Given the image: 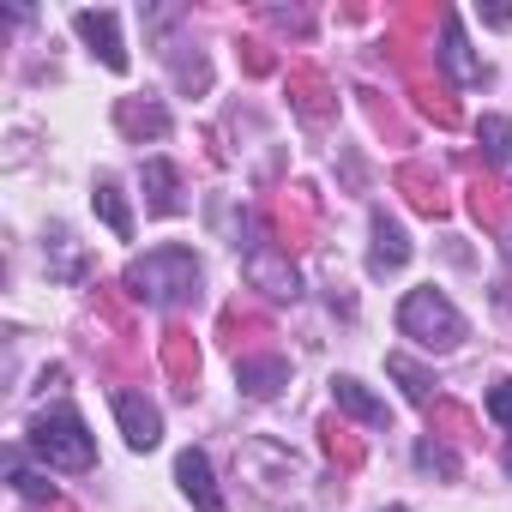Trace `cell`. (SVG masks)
<instances>
[{
	"label": "cell",
	"mask_w": 512,
	"mask_h": 512,
	"mask_svg": "<svg viewBox=\"0 0 512 512\" xmlns=\"http://www.w3.org/2000/svg\"><path fill=\"white\" fill-rule=\"evenodd\" d=\"M121 290L145 308H175L199 290V260H193V247H151L145 260H133L121 272Z\"/></svg>",
	"instance_id": "cell-1"
},
{
	"label": "cell",
	"mask_w": 512,
	"mask_h": 512,
	"mask_svg": "<svg viewBox=\"0 0 512 512\" xmlns=\"http://www.w3.org/2000/svg\"><path fill=\"white\" fill-rule=\"evenodd\" d=\"M398 332H404V338H416L422 350L446 356V350H458V344H464V314H458L440 290H410V296L398 302Z\"/></svg>",
	"instance_id": "cell-2"
},
{
	"label": "cell",
	"mask_w": 512,
	"mask_h": 512,
	"mask_svg": "<svg viewBox=\"0 0 512 512\" xmlns=\"http://www.w3.org/2000/svg\"><path fill=\"white\" fill-rule=\"evenodd\" d=\"M31 452L49 470H91L97 464V440H91V428L73 410H43L31 422Z\"/></svg>",
	"instance_id": "cell-3"
},
{
	"label": "cell",
	"mask_w": 512,
	"mask_h": 512,
	"mask_svg": "<svg viewBox=\"0 0 512 512\" xmlns=\"http://www.w3.org/2000/svg\"><path fill=\"white\" fill-rule=\"evenodd\" d=\"M73 31L91 43V55L109 67V73H127L133 61H127V43H121V19L109 13V7H79L73 13Z\"/></svg>",
	"instance_id": "cell-4"
},
{
	"label": "cell",
	"mask_w": 512,
	"mask_h": 512,
	"mask_svg": "<svg viewBox=\"0 0 512 512\" xmlns=\"http://www.w3.org/2000/svg\"><path fill=\"white\" fill-rule=\"evenodd\" d=\"M115 422H121V434H127L133 452H151L163 440V416H157V404L145 392H115Z\"/></svg>",
	"instance_id": "cell-5"
},
{
	"label": "cell",
	"mask_w": 512,
	"mask_h": 512,
	"mask_svg": "<svg viewBox=\"0 0 512 512\" xmlns=\"http://www.w3.org/2000/svg\"><path fill=\"white\" fill-rule=\"evenodd\" d=\"M175 482H181V494H187L199 512H223V494H217V482H211V458H205L199 446H187V452L175 458Z\"/></svg>",
	"instance_id": "cell-6"
},
{
	"label": "cell",
	"mask_w": 512,
	"mask_h": 512,
	"mask_svg": "<svg viewBox=\"0 0 512 512\" xmlns=\"http://www.w3.org/2000/svg\"><path fill=\"white\" fill-rule=\"evenodd\" d=\"M440 67H446V79H458V85H482V61L470 55L458 13H446V19H440Z\"/></svg>",
	"instance_id": "cell-7"
},
{
	"label": "cell",
	"mask_w": 512,
	"mask_h": 512,
	"mask_svg": "<svg viewBox=\"0 0 512 512\" xmlns=\"http://www.w3.org/2000/svg\"><path fill=\"white\" fill-rule=\"evenodd\" d=\"M235 386L247 398H278L290 386V362L284 356H247V362H235Z\"/></svg>",
	"instance_id": "cell-8"
},
{
	"label": "cell",
	"mask_w": 512,
	"mask_h": 512,
	"mask_svg": "<svg viewBox=\"0 0 512 512\" xmlns=\"http://www.w3.org/2000/svg\"><path fill=\"white\" fill-rule=\"evenodd\" d=\"M332 398H338V410H344V416H356L362 428H386V422H392V410H386L362 380H350V374H338V380H332Z\"/></svg>",
	"instance_id": "cell-9"
},
{
	"label": "cell",
	"mask_w": 512,
	"mask_h": 512,
	"mask_svg": "<svg viewBox=\"0 0 512 512\" xmlns=\"http://www.w3.org/2000/svg\"><path fill=\"white\" fill-rule=\"evenodd\" d=\"M404 260H410V235H404V223L386 217V211H374V253H368V266H374V272H398Z\"/></svg>",
	"instance_id": "cell-10"
},
{
	"label": "cell",
	"mask_w": 512,
	"mask_h": 512,
	"mask_svg": "<svg viewBox=\"0 0 512 512\" xmlns=\"http://www.w3.org/2000/svg\"><path fill=\"white\" fill-rule=\"evenodd\" d=\"M247 278L260 284L266 296H296V272H290V260L278 247H253L247 253Z\"/></svg>",
	"instance_id": "cell-11"
},
{
	"label": "cell",
	"mask_w": 512,
	"mask_h": 512,
	"mask_svg": "<svg viewBox=\"0 0 512 512\" xmlns=\"http://www.w3.org/2000/svg\"><path fill=\"white\" fill-rule=\"evenodd\" d=\"M145 193H151V211H157V217H175V211H181V175H175V163L151 157V163H145Z\"/></svg>",
	"instance_id": "cell-12"
},
{
	"label": "cell",
	"mask_w": 512,
	"mask_h": 512,
	"mask_svg": "<svg viewBox=\"0 0 512 512\" xmlns=\"http://www.w3.org/2000/svg\"><path fill=\"white\" fill-rule=\"evenodd\" d=\"M91 205L103 211V223H109L121 241L133 235V211H127V193H121V181H115V175H97V193H91Z\"/></svg>",
	"instance_id": "cell-13"
},
{
	"label": "cell",
	"mask_w": 512,
	"mask_h": 512,
	"mask_svg": "<svg viewBox=\"0 0 512 512\" xmlns=\"http://www.w3.org/2000/svg\"><path fill=\"white\" fill-rule=\"evenodd\" d=\"M476 139H482L488 163L512 169V121H500V115H482V121H476Z\"/></svg>",
	"instance_id": "cell-14"
},
{
	"label": "cell",
	"mask_w": 512,
	"mask_h": 512,
	"mask_svg": "<svg viewBox=\"0 0 512 512\" xmlns=\"http://www.w3.org/2000/svg\"><path fill=\"white\" fill-rule=\"evenodd\" d=\"M416 470H428V476H446V482H452V476H458V458H452L440 440H416Z\"/></svg>",
	"instance_id": "cell-15"
},
{
	"label": "cell",
	"mask_w": 512,
	"mask_h": 512,
	"mask_svg": "<svg viewBox=\"0 0 512 512\" xmlns=\"http://www.w3.org/2000/svg\"><path fill=\"white\" fill-rule=\"evenodd\" d=\"M386 374H398V380H404V392H410V404H428V398H434V386H428V374H416V368H410L404 356H392V362H386Z\"/></svg>",
	"instance_id": "cell-16"
},
{
	"label": "cell",
	"mask_w": 512,
	"mask_h": 512,
	"mask_svg": "<svg viewBox=\"0 0 512 512\" xmlns=\"http://www.w3.org/2000/svg\"><path fill=\"white\" fill-rule=\"evenodd\" d=\"M13 488H19L25 500H49V494H55L49 476H37V470H25V464H13Z\"/></svg>",
	"instance_id": "cell-17"
},
{
	"label": "cell",
	"mask_w": 512,
	"mask_h": 512,
	"mask_svg": "<svg viewBox=\"0 0 512 512\" xmlns=\"http://www.w3.org/2000/svg\"><path fill=\"white\" fill-rule=\"evenodd\" d=\"M488 416H494L500 428H512V380H494V386H488Z\"/></svg>",
	"instance_id": "cell-18"
},
{
	"label": "cell",
	"mask_w": 512,
	"mask_h": 512,
	"mask_svg": "<svg viewBox=\"0 0 512 512\" xmlns=\"http://www.w3.org/2000/svg\"><path fill=\"white\" fill-rule=\"evenodd\" d=\"M121 121H127V127H139V109H121ZM145 127H151V133H163V127H169V115H163V109H151V115H145Z\"/></svg>",
	"instance_id": "cell-19"
},
{
	"label": "cell",
	"mask_w": 512,
	"mask_h": 512,
	"mask_svg": "<svg viewBox=\"0 0 512 512\" xmlns=\"http://www.w3.org/2000/svg\"><path fill=\"white\" fill-rule=\"evenodd\" d=\"M506 476H512V446H506Z\"/></svg>",
	"instance_id": "cell-20"
},
{
	"label": "cell",
	"mask_w": 512,
	"mask_h": 512,
	"mask_svg": "<svg viewBox=\"0 0 512 512\" xmlns=\"http://www.w3.org/2000/svg\"><path fill=\"white\" fill-rule=\"evenodd\" d=\"M386 512H410V506H386Z\"/></svg>",
	"instance_id": "cell-21"
},
{
	"label": "cell",
	"mask_w": 512,
	"mask_h": 512,
	"mask_svg": "<svg viewBox=\"0 0 512 512\" xmlns=\"http://www.w3.org/2000/svg\"><path fill=\"white\" fill-rule=\"evenodd\" d=\"M506 260H512V241H506Z\"/></svg>",
	"instance_id": "cell-22"
}]
</instances>
